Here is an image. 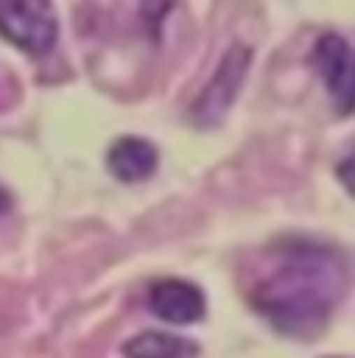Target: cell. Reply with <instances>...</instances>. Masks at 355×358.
<instances>
[{
  "mask_svg": "<svg viewBox=\"0 0 355 358\" xmlns=\"http://www.w3.org/2000/svg\"><path fill=\"white\" fill-rule=\"evenodd\" d=\"M349 287V265L340 246L318 240H284L271 246L268 262L249 299L281 334L312 336L327 324Z\"/></svg>",
  "mask_w": 355,
  "mask_h": 358,
  "instance_id": "1",
  "label": "cell"
},
{
  "mask_svg": "<svg viewBox=\"0 0 355 358\" xmlns=\"http://www.w3.org/2000/svg\"><path fill=\"white\" fill-rule=\"evenodd\" d=\"M57 13L50 0H0V34L29 53H47L57 41Z\"/></svg>",
  "mask_w": 355,
  "mask_h": 358,
  "instance_id": "2",
  "label": "cell"
},
{
  "mask_svg": "<svg viewBox=\"0 0 355 358\" xmlns=\"http://www.w3.org/2000/svg\"><path fill=\"white\" fill-rule=\"evenodd\" d=\"M249 57H252L249 47H243V44H234L224 53V59L218 63V72L206 85V91L190 106V115H194L196 125H215V122H222V115L228 113V106L234 103L237 91H240V85H243Z\"/></svg>",
  "mask_w": 355,
  "mask_h": 358,
  "instance_id": "3",
  "label": "cell"
},
{
  "mask_svg": "<svg viewBox=\"0 0 355 358\" xmlns=\"http://www.w3.org/2000/svg\"><path fill=\"white\" fill-rule=\"evenodd\" d=\"M312 59H315L340 115H349V109H352V47H349V41L340 31L321 34Z\"/></svg>",
  "mask_w": 355,
  "mask_h": 358,
  "instance_id": "4",
  "label": "cell"
},
{
  "mask_svg": "<svg viewBox=\"0 0 355 358\" xmlns=\"http://www.w3.org/2000/svg\"><path fill=\"white\" fill-rule=\"evenodd\" d=\"M150 308L168 324H196L206 315V296L190 280L162 278L150 287Z\"/></svg>",
  "mask_w": 355,
  "mask_h": 358,
  "instance_id": "5",
  "label": "cell"
},
{
  "mask_svg": "<svg viewBox=\"0 0 355 358\" xmlns=\"http://www.w3.org/2000/svg\"><path fill=\"white\" fill-rule=\"evenodd\" d=\"M106 165L119 181L134 184V181H147L150 175L159 165V153L147 137H119V141L109 147Z\"/></svg>",
  "mask_w": 355,
  "mask_h": 358,
  "instance_id": "6",
  "label": "cell"
},
{
  "mask_svg": "<svg viewBox=\"0 0 355 358\" xmlns=\"http://www.w3.org/2000/svg\"><path fill=\"white\" fill-rule=\"evenodd\" d=\"M196 343L166 330H143L122 346L125 358H196Z\"/></svg>",
  "mask_w": 355,
  "mask_h": 358,
  "instance_id": "7",
  "label": "cell"
},
{
  "mask_svg": "<svg viewBox=\"0 0 355 358\" xmlns=\"http://www.w3.org/2000/svg\"><path fill=\"white\" fill-rule=\"evenodd\" d=\"M6 209H10V194H6V190H3V184H0V215H3Z\"/></svg>",
  "mask_w": 355,
  "mask_h": 358,
  "instance_id": "8",
  "label": "cell"
}]
</instances>
